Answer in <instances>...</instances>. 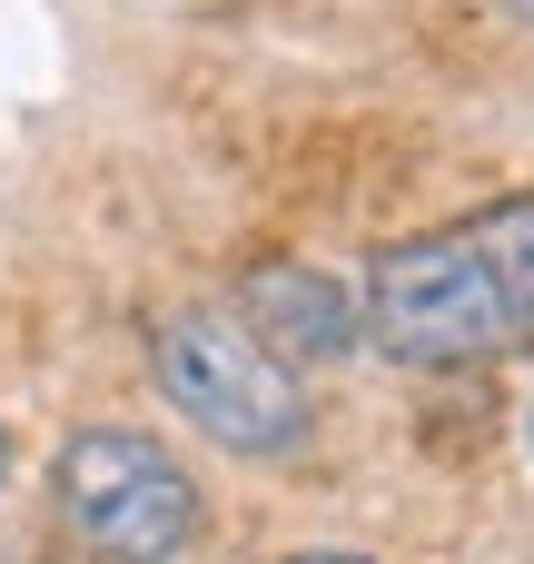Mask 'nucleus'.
Instances as JSON below:
<instances>
[{"label": "nucleus", "mask_w": 534, "mask_h": 564, "mask_svg": "<svg viewBox=\"0 0 534 564\" xmlns=\"http://www.w3.org/2000/svg\"><path fill=\"white\" fill-rule=\"evenodd\" d=\"M357 327L426 377L486 367V357H525L534 347V188L377 248L367 288H357Z\"/></svg>", "instance_id": "f257e3e1"}, {"label": "nucleus", "mask_w": 534, "mask_h": 564, "mask_svg": "<svg viewBox=\"0 0 534 564\" xmlns=\"http://www.w3.org/2000/svg\"><path fill=\"white\" fill-rule=\"evenodd\" d=\"M50 506L69 525V545L99 564H178L208 535V496L198 476L149 446L139 426H69L50 456Z\"/></svg>", "instance_id": "f03ea898"}, {"label": "nucleus", "mask_w": 534, "mask_h": 564, "mask_svg": "<svg viewBox=\"0 0 534 564\" xmlns=\"http://www.w3.org/2000/svg\"><path fill=\"white\" fill-rule=\"evenodd\" d=\"M149 377L228 456H258L268 466V456H297L307 446V387H297V367H277L238 327V307H168L149 327Z\"/></svg>", "instance_id": "7ed1b4c3"}, {"label": "nucleus", "mask_w": 534, "mask_h": 564, "mask_svg": "<svg viewBox=\"0 0 534 564\" xmlns=\"http://www.w3.org/2000/svg\"><path fill=\"white\" fill-rule=\"evenodd\" d=\"M238 327L277 357V367H327L357 347V297L337 278H317L307 258H258L238 278Z\"/></svg>", "instance_id": "20e7f679"}, {"label": "nucleus", "mask_w": 534, "mask_h": 564, "mask_svg": "<svg viewBox=\"0 0 534 564\" xmlns=\"http://www.w3.org/2000/svg\"><path fill=\"white\" fill-rule=\"evenodd\" d=\"M287 564H377V555H287Z\"/></svg>", "instance_id": "39448f33"}, {"label": "nucleus", "mask_w": 534, "mask_h": 564, "mask_svg": "<svg viewBox=\"0 0 534 564\" xmlns=\"http://www.w3.org/2000/svg\"><path fill=\"white\" fill-rule=\"evenodd\" d=\"M0 486H10V436H0Z\"/></svg>", "instance_id": "423d86ee"}, {"label": "nucleus", "mask_w": 534, "mask_h": 564, "mask_svg": "<svg viewBox=\"0 0 534 564\" xmlns=\"http://www.w3.org/2000/svg\"><path fill=\"white\" fill-rule=\"evenodd\" d=\"M515 10H525V20H534V0H515Z\"/></svg>", "instance_id": "0eeeda50"}]
</instances>
